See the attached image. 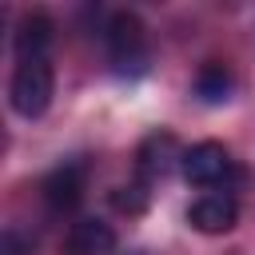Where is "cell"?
Returning <instances> with one entry per match:
<instances>
[{"label": "cell", "instance_id": "6da1fadb", "mask_svg": "<svg viewBox=\"0 0 255 255\" xmlns=\"http://www.w3.org/2000/svg\"><path fill=\"white\" fill-rule=\"evenodd\" d=\"M104 40H108V60L116 76L135 80L147 72V28L135 12H116L104 28Z\"/></svg>", "mask_w": 255, "mask_h": 255}, {"label": "cell", "instance_id": "7a4b0ae2", "mask_svg": "<svg viewBox=\"0 0 255 255\" xmlns=\"http://www.w3.org/2000/svg\"><path fill=\"white\" fill-rule=\"evenodd\" d=\"M52 60L48 56H24L16 60V72H12V84H8V104L20 120H40L52 104Z\"/></svg>", "mask_w": 255, "mask_h": 255}, {"label": "cell", "instance_id": "3957f363", "mask_svg": "<svg viewBox=\"0 0 255 255\" xmlns=\"http://www.w3.org/2000/svg\"><path fill=\"white\" fill-rule=\"evenodd\" d=\"M179 171L187 183L195 187H207V191H227L231 179H239V167L231 159V151L223 143H195L183 151L179 159Z\"/></svg>", "mask_w": 255, "mask_h": 255}, {"label": "cell", "instance_id": "277c9868", "mask_svg": "<svg viewBox=\"0 0 255 255\" xmlns=\"http://www.w3.org/2000/svg\"><path fill=\"white\" fill-rule=\"evenodd\" d=\"M239 219V203L231 191H203L191 207H187V223L203 235H223L231 231Z\"/></svg>", "mask_w": 255, "mask_h": 255}, {"label": "cell", "instance_id": "5b68a950", "mask_svg": "<svg viewBox=\"0 0 255 255\" xmlns=\"http://www.w3.org/2000/svg\"><path fill=\"white\" fill-rule=\"evenodd\" d=\"M64 255H112L116 251V231L104 219H76L64 235Z\"/></svg>", "mask_w": 255, "mask_h": 255}, {"label": "cell", "instance_id": "8992f818", "mask_svg": "<svg viewBox=\"0 0 255 255\" xmlns=\"http://www.w3.org/2000/svg\"><path fill=\"white\" fill-rule=\"evenodd\" d=\"M84 195V163L80 159H64L48 179H44V199L52 211H72Z\"/></svg>", "mask_w": 255, "mask_h": 255}, {"label": "cell", "instance_id": "52a82bcc", "mask_svg": "<svg viewBox=\"0 0 255 255\" xmlns=\"http://www.w3.org/2000/svg\"><path fill=\"white\" fill-rule=\"evenodd\" d=\"M175 159H183V151L175 147V135H171V131L147 135L143 147H139V179H143V183L163 179V175L175 167Z\"/></svg>", "mask_w": 255, "mask_h": 255}, {"label": "cell", "instance_id": "ba28073f", "mask_svg": "<svg viewBox=\"0 0 255 255\" xmlns=\"http://www.w3.org/2000/svg\"><path fill=\"white\" fill-rule=\"evenodd\" d=\"M48 44H52V20L40 16V12L24 16L20 28H16V60H24V56H48Z\"/></svg>", "mask_w": 255, "mask_h": 255}, {"label": "cell", "instance_id": "9c48e42d", "mask_svg": "<svg viewBox=\"0 0 255 255\" xmlns=\"http://www.w3.org/2000/svg\"><path fill=\"white\" fill-rule=\"evenodd\" d=\"M231 88H235V80H231V72H227L223 64H207V68L195 76V96H199V104H223V100H231Z\"/></svg>", "mask_w": 255, "mask_h": 255}, {"label": "cell", "instance_id": "30bf717a", "mask_svg": "<svg viewBox=\"0 0 255 255\" xmlns=\"http://www.w3.org/2000/svg\"><path fill=\"white\" fill-rule=\"evenodd\" d=\"M112 203H116L120 211H128V215H139V211L147 207V191H143V187H116V191H112Z\"/></svg>", "mask_w": 255, "mask_h": 255}, {"label": "cell", "instance_id": "8fae6325", "mask_svg": "<svg viewBox=\"0 0 255 255\" xmlns=\"http://www.w3.org/2000/svg\"><path fill=\"white\" fill-rule=\"evenodd\" d=\"M32 243H36L32 235H28V239H20V231L12 227V231L4 235V255H24V251H32Z\"/></svg>", "mask_w": 255, "mask_h": 255}, {"label": "cell", "instance_id": "7c38bea8", "mask_svg": "<svg viewBox=\"0 0 255 255\" xmlns=\"http://www.w3.org/2000/svg\"><path fill=\"white\" fill-rule=\"evenodd\" d=\"M131 255H143V251H131Z\"/></svg>", "mask_w": 255, "mask_h": 255}]
</instances>
